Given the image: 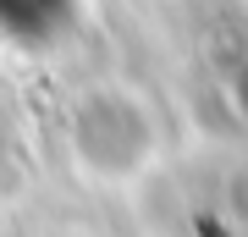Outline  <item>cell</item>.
Listing matches in <instances>:
<instances>
[{
	"instance_id": "cell-1",
	"label": "cell",
	"mask_w": 248,
	"mask_h": 237,
	"mask_svg": "<svg viewBox=\"0 0 248 237\" xmlns=\"http://www.w3.org/2000/svg\"><path fill=\"white\" fill-rule=\"evenodd\" d=\"M66 11H72V0H0V28L17 39H39L50 28H61Z\"/></svg>"
}]
</instances>
